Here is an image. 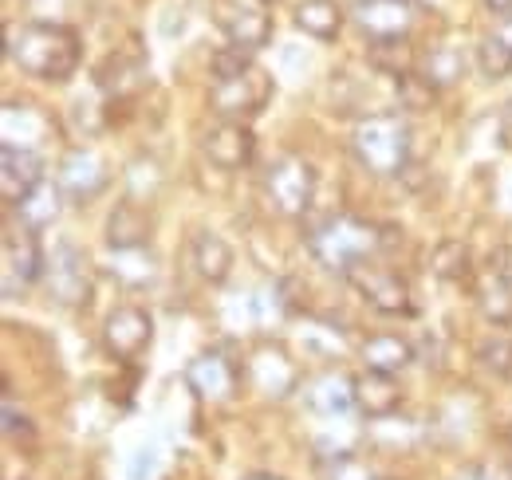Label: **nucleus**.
I'll use <instances>...</instances> for the list:
<instances>
[{"label": "nucleus", "mask_w": 512, "mask_h": 480, "mask_svg": "<svg viewBox=\"0 0 512 480\" xmlns=\"http://www.w3.org/2000/svg\"><path fill=\"white\" fill-rule=\"evenodd\" d=\"M8 60L32 79L67 83L79 71L83 44L64 24L32 20V24H20V28H8Z\"/></svg>", "instance_id": "f257e3e1"}, {"label": "nucleus", "mask_w": 512, "mask_h": 480, "mask_svg": "<svg viewBox=\"0 0 512 480\" xmlns=\"http://www.w3.org/2000/svg\"><path fill=\"white\" fill-rule=\"evenodd\" d=\"M304 240L320 268L347 276L355 264L371 260L383 248V225H367L351 213H335V217H323L320 225H312Z\"/></svg>", "instance_id": "f03ea898"}, {"label": "nucleus", "mask_w": 512, "mask_h": 480, "mask_svg": "<svg viewBox=\"0 0 512 480\" xmlns=\"http://www.w3.org/2000/svg\"><path fill=\"white\" fill-rule=\"evenodd\" d=\"M351 150L359 158V166L375 178H402V170L410 166V126L398 119L394 111L379 115H363L355 122L351 134Z\"/></svg>", "instance_id": "7ed1b4c3"}, {"label": "nucleus", "mask_w": 512, "mask_h": 480, "mask_svg": "<svg viewBox=\"0 0 512 480\" xmlns=\"http://www.w3.org/2000/svg\"><path fill=\"white\" fill-rule=\"evenodd\" d=\"M264 197L280 217H304L316 197V166L300 154H280L264 166Z\"/></svg>", "instance_id": "20e7f679"}, {"label": "nucleus", "mask_w": 512, "mask_h": 480, "mask_svg": "<svg viewBox=\"0 0 512 480\" xmlns=\"http://www.w3.org/2000/svg\"><path fill=\"white\" fill-rule=\"evenodd\" d=\"M44 284H48V296L60 307H87L91 292H95V272H91L87 252L79 244H71V240H60L48 252Z\"/></svg>", "instance_id": "39448f33"}, {"label": "nucleus", "mask_w": 512, "mask_h": 480, "mask_svg": "<svg viewBox=\"0 0 512 480\" xmlns=\"http://www.w3.org/2000/svg\"><path fill=\"white\" fill-rule=\"evenodd\" d=\"M241 378H245V366L237 359H229L225 351H201L186 366V386L209 406L233 402L237 390H241Z\"/></svg>", "instance_id": "423d86ee"}, {"label": "nucleus", "mask_w": 512, "mask_h": 480, "mask_svg": "<svg viewBox=\"0 0 512 480\" xmlns=\"http://www.w3.org/2000/svg\"><path fill=\"white\" fill-rule=\"evenodd\" d=\"M44 264H48V252L36 229L20 221L4 229V296H16L20 288L36 284L44 276Z\"/></svg>", "instance_id": "0eeeda50"}, {"label": "nucleus", "mask_w": 512, "mask_h": 480, "mask_svg": "<svg viewBox=\"0 0 512 480\" xmlns=\"http://www.w3.org/2000/svg\"><path fill=\"white\" fill-rule=\"evenodd\" d=\"M347 284L359 292V300L367 303V307H375L383 315H406L410 311V288H406V280L394 268L379 264V260L355 264L347 272Z\"/></svg>", "instance_id": "6e6552de"}, {"label": "nucleus", "mask_w": 512, "mask_h": 480, "mask_svg": "<svg viewBox=\"0 0 512 480\" xmlns=\"http://www.w3.org/2000/svg\"><path fill=\"white\" fill-rule=\"evenodd\" d=\"M268 95H272V79H268L260 67H253V71H245L241 79H221V83H213L209 107L225 122H245L264 111Z\"/></svg>", "instance_id": "1a4fd4ad"}, {"label": "nucleus", "mask_w": 512, "mask_h": 480, "mask_svg": "<svg viewBox=\"0 0 512 480\" xmlns=\"http://www.w3.org/2000/svg\"><path fill=\"white\" fill-rule=\"evenodd\" d=\"M154 339V319L138 303H119L103 323V347L119 362H134Z\"/></svg>", "instance_id": "9d476101"}, {"label": "nucleus", "mask_w": 512, "mask_h": 480, "mask_svg": "<svg viewBox=\"0 0 512 480\" xmlns=\"http://www.w3.org/2000/svg\"><path fill=\"white\" fill-rule=\"evenodd\" d=\"M351 20L367 36V44L406 40L414 28V4L410 0H355Z\"/></svg>", "instance_id": "9b49d317"}, {"label": "nucleus", "mask_w": 512, "mask_h": 480, "mask_svg": "<svg viewBox=\"0 0 512 480\" xmlns=\"http://www.w3.org/2000/svg\"><path fill=\"white\" fill-rule=\"evenodd\" d=\"M477 307L489 323H512V248H497L477 280Z\"/></svg>", "instance_id": "f8f14e48"}, {"label": "nucleus", "mask_w": 512, "mask_h": 480, "mask_svg": "<svg viewBox=\"0 0 512 480\" xmlns=\"http://www.w3.org/2000/svg\"><path fill=\"white\" fill-rule=\"evenodd\" d=\"M245 378L253 382L264 398H276V402L296 394V386H300L296 362L288 359L280 347H256L249 362H245Z\"/></svg>", "instance_id": "ddd939ff"}, {"label": "nucleus", "mask_w": 512, "mask_h": 480, "mask_svg": "<svg viewBox=\"0 0 512 480\" xmlns=\"http://www.w3.org/2000/svg\"><path fill=\"white\" fill-rule=\"evenodd\" d=\"M201 150H205V158H209L217 170L233 174V170L253 166L256 138H253V130H249L245 122H217V126L205 134Z\"/></svg>", "instance_id": "4468645a"}, {"label": "nucleus", "mask_w": 512, "mask_h": 480, "mask_svg": "<svg viewBox=\"0 0 512 480\" xmlns=\"http://www.w3.org/2000/svg\"><path fill=\"white\" fill-rule=\"evenodd\" d=\"M60 185L71 201H91L99 197L107 185H111V166L99 150L91 146H79L64 158V170H60Z\"/></svg>", "instance_id": "2eb2a0df"}, {"label": "nucleus", "mask_w": 512, "mask_h": 480, "mask_svg": "<svg viewBox=\"0 0 512 480\" xmlns=\"http://www.w3.org/2000/svg\"><path fill=\"white\" fill-rule=\"evenodd\" d=\"M40 181H44V162H40L36 150L4 146V154H0V193H4V205L16 209Z\"/></svg>", "instance_id": "dca6fc26"}, {"label": "nucleus", "mask_w": 512, "mask_h": 480, "mask_svg": "<svg viewBox=\"0 0 512 480\" xmlns=\"http://www.w3.org/2000/svg\"><path fill=\"white\" fill-rule=\"evenodd\" d=\"M355 382V410L363 418L383 421L390 414H398L402 406V386H398V374H383V370H363Z\"/></svg>", "instance_id": "f3484780"}, {"label": "nucleus", "mask_w": 512, "mask_h": 480, "mask_svg": "<svg viewBox=\"0 0 512 480\" xmlns=\"http://www.w3.org/2000/svg\"><path fill=\"white\" fill-rule=\"evenodd\" d=\"M150 233H154V217H150L134 197H123V201L111 209L103 237H107V244H111L115 252H138V248L150 244Z\"/></svg>", "instance_id": "a211bd4d"}, {"label": "nucleus", "mask_w": 512, "mask_h": 480, "mask_svg": "<svg viewBox=\"0 0 512 480\" xmlns=\"http://www.w3.org/2000/svg\"><path fill=\"white\" fill-rule=\"evenodd\" d=\"M190 260H193V272L205 284H225L229 272H233V248H229V240L209 233V229L205 233H193Z\"/></svg>", "instance_id": "6ab92c4d"}, {"label": "nucleus", "mask_w": 512, "mask_h": 480, "mask_svg": "<svg viewBox=\"0 0 512 480\" xmlns=\"http://www.w3.org/2000/svg\"><path fill=\"white\" fill-rule=\"evenodd\" d=\"M225 24V36H229V48H241V52H260L268 40H272V16L260 12V8H233L221 16Z\"/></svg>", "instance_id": "aec40b11"}, {"label": "nucleus", "mask_w": 512, "mask_h": 480, "mask_svg": "<svg viewBox=\"0 0 512 480\" xmlns=\"http://www.w3.org/2000/svg\"><path fill=\"white\" fill-rule=\"evenodd\" d=\"M363 366L367 370H383V374H402L410 362H414V343L394 335V331H379V335H367L363 347Z\"/></svg>", "instance_id": "412c9836"}, {"label": "nucleus", "mask_w": 512, "mask_h": 480, "mask_svg": "<svg viewBox=\"0 0 512 480\" xmlns=\"http://www.w3.org/2000/svg\"><path fill=\"white\" fill-rule=\"evenodd\" d=\"M60 209H64V185L40 181V185L16 205V221L28 225V229H36V233H44V229L60 217Z\"/></svg>", "instance_id": "4be33fe9"}, {"label": "nucleus", "mask_w": 512, "mask_h": 480, "mask_svg": "<svg viewBox=\"0 0 512 480\" xmlns=\"http://www.w3.org/2000/svg\"><path fill=\"white\" fill-rule=\"evenodd\" d=\"M296 28H304L320 44H331L339 36V28H343L339 0H300L296 4Z\"/></svg>", "instance_id": "5701e85b"}, {"label": "nucleus", "mask_w": 512, "mask_h": 480, "mask_svg": "<svg viewBox=\"0 0 512 480\" xmlns=\"http://www.w3.org/2000/svg\"><path fill=\"white\" fill-rule=\"evenodd\" d=\"M430 272H434L438 280H446V284L469 280V276H473V252H469V244H461V240H442V244L430 252Z\"/></svg>", "instance_id": "b1692460"}, {"label": "nucleus", "mask_w": 512, "mask_h": 480, "mask_svg": "<svg viewBox=\"0 0 512 480\" xmlns=\"http://www.w3.org/2000/svg\"><path fill=\"white\" fill-rule=\"evenodd\" d=\"M312 410L320 418H343L355 410V382H343V378H320L312 386Z\"/></svg>", "instance_id": "393cba45"}, {"label": "nucleus", "mask_w": 512, "mask_h": 480, "mask_svg": "<svg viewBox=\"0 0 512 480\" xmlns=\"http://www.w3.org/2000/svg\"><path fill=\"white\" fill-rule=\"evenodd\" d=\"M99 87L107 91V95H130L146 75H142V60H130V56H111V60L99 67Z\"/></svg>", "instance_id": "a878e982"}, {"label": "nucleus", "mask_w": 512, "mask_h": 480, "mask_svg": "<svg viewBox=\"0 0 512 480\" xmlns=\"http://www.w3.org/2000/svg\"><path fill=\"white\" fill-rule=\"evenodd\" d=\"M367 60L375 71H383L390 79H402V75L414 71V48H410V40H386V44L367 48Z\"/></svg>", "instance_id": "bb28decb"}, {"label": "nucleus", "mask_w": 512, "mask_h": 480, "mask_svg": "<svg viewBox=\"0 0 512 480\" xmlns=\"http://www.w3.org/2000/svg\"><path fill=\"white\" fill-rule=\"evenodd\" d=\"M418 71H422V75H426V79H430V83L442 91V87L457 83V79L465 75V52H461V48H449V44H446V48H434V52L422 60V67H418Z\"/></svg>", "instance_id": "cd10ccee"}, {"label": "nucleus", "mask_w": 512, "mask_h": 480, "mask_svg": "<svg viewBox=\"0 0 512 480\" xmlns=\"http://www.w3.org/2000/svg\"><path fill=\"white\" fill-rule=\"evenodd\" d=\"M434 95H438V87L422 71H410V75L394 79V103L402 111H430L434 107Z\"/></svg>", "instance_id": "c85d7f7f"}, {"label": "nucleus", "mask_w": 512, "mask_h": 480, "mask_svg": "<svg viewBox=\"0 0 512 480\" xmlns=\"http://www.w3.org/2000/svg\"><path fill=\"white\" fill-rule=\"evenodd\" d=\"M477 362L493 374V378H512V335L493 331L477 343Z\"/></svg>", "instance_id": "c756f323"}, {"label": "nucleus", "mask_w": 512, "mask_h": 480, "mask_svg": "<svg viewBox=\"0 0 512 480\" xmlns=\"http://www.w3.org/2000/svg\"><path fill=\"white\" fill-rule=\"evenodd\" d=\"M477 67L485 79H509L512 75V44H505L497 32H489L477 44Z\"/></svg>", "instance_id": "7c9ffc66"}, {"label": "nucleus", "mask_w": 512, "mask_h": 480, "mask_svg": "<svg viewBox=\"0 0 512 480\" xmlns=\"http://www.w3.org/2000/svg\"><path fill=\"white\" fill-rule=\"evenodd\" d=\"M209 67H213V83H221V79H241L245 71H253L256 63L249 60V52H241V48H221V52L209 60Z\"/></svg>", "instance_id": "2f4dec72"}, {"label": "nucleus", "mask_w": 512, "mask_h": 480, "mask_svg": "<svg viewBox=\"0 0 512 480\" xmlns=\"http://www.w3.org/2000/svg\"><path fill=\"white\" fill-rule=\"evenodd\" d=\"M331 480H383L375 477L371 469H367V461H359L355 453H339L335 461H331V473H327Z\"/></svg>", "instance_id": "473e14b6"}, {"label": "nucleus", "mask_w": 512, "mask_h": 480, "mask_svg": "<svg viewBox=\"0 0 512 480\" xmlns=\"http://www.w3.org/2000/svg\"><path fill=\"white\" fill-rule=\"evenodd\" d=\"M453 480H512V461H481V465H469L461 469Z\"/></svg>", "instance_id": "72a5a7b5"}, {"label": "nucleus", "mask_w": 512, "mask_h": 480, "mask_svg": "<svg viewBox=\"0 0 512 480\" xmlns=\"http://www.w3.org/2000/svg\"><path fill=\"white\" fill-rule=\"evenodd\" d=\"M28 433H32V425L24 421V414H16L12 402H4V437L16 441V437H28Z\"/></svg>", "instance_id": "f704fd0d"}, {"label": "nucleus", "mask_w": 512, "mask_h": 480, "mask_svg": "<svg viewBox=\"0 0 512 480\" xmlns=\"http://www.w3.org/2000/svg\"><path fill=\"white\" fill-rule=\"evenodd\" d=\"M485 8H489L493 16H501V20L512 16V0H485Z\"/></svg>", "instance_id": "c9c22d12"}, {"label": "nucleus", "mask_w": 512, "mask_h": 480, "mask_svg": "<svg viewBox=\"0 0 512 480\" xmlns=\"http://www.w3.org/2000/svg\"><path fill=\"white\" fill-rule=\"evenodd\" d=\"M505 44H512V16H505V24H501V32H497Z\"/></svg>", "instance_id": "e433bc0d"}, {"label": "nucleus", "mask_w": 512, "mask_h": 480, "mask_svg": "<svg viewBox=\"0 0 512 480\" xmlns=\"http://www.w3.org/2000/svg\"><path fill=\"white\" fill-rule=\"evenodd\" d=\"M245 480H284V477H276V473H253V477H245Z\"/></svg>", "instance_id": "4c0bfd02"}, {"label": "nucleus", "mask_w": 512, "mask_h": 480, "mask_svg": "<svg viewBox=\"0 0 512 480\" xmlns=\"http://www.w3.org/2000/svg\"><path fill=\"white\" fill-rule=\"evenodd\" d=\"M260 4H276V0H260Z\"/></svg>", "instance_id": "58836bf2"}, {"label": "nucleus", "mask_w": 512, "mask_h": 480, "mask_svg": "<svg viewBox=\"0 0 512 480\" xmlns=\"http://www.w3.org/2000/svg\"><path fill=\"white\" fill-rule=\"evenodd\" d=\"M509 437H512V429H509Z\"/></svg>", "instance_id": "ea45409f"}, {"label": "nucleus", "mask_w": 512, "mask_h": 480, "mask_svg": "<svg viewBox=\"0 0 512 480\" xmlns=\"http://www.w3.org/2000/svg\"><path fill=\"white\" fill-rule=\"evenodd\" d=\"M383 480H386V477H383Z\"/></svg>", "instance_id": "a19ab883"}]
</instances>
